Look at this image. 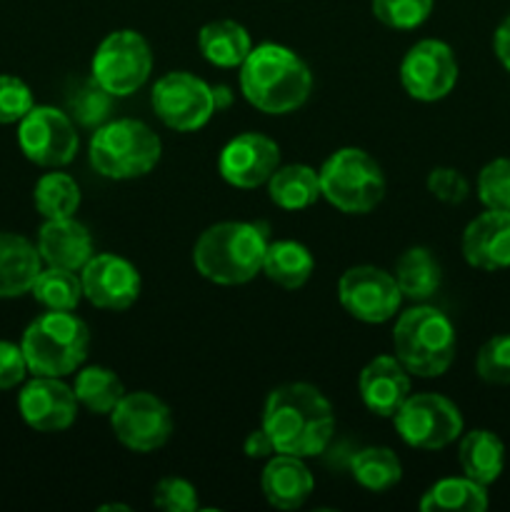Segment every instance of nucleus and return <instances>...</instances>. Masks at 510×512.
I'll use <instances>...</instances> for the list:
<instances>
[{"label": "nucleus", "instance_id": "nucleus-1", "mask_svg": "<svg viewBox=\"0 0 510 512\" xmlns=\"http://www.w3.org/2000/svg\"><path fill=\"white\" fill-rule=\"evenodd\" d=\"M260 428L268 433L275 453L315 458L333 440V405L310 383L278 385L265 400Z\"/></svg>", "mask_w": 510, "mask_h": 512}, {"label": "nucleus", "instance_id": "nucleus-2", "mask_svg": "<svg viewBox=\"0 0 510 512\" xmlns=\"http://www.w3.org/2000/svg\"><path fill=\"white\" fill-rule=\"evenodd\" d=\"M240 90L265 115L303 108L313 90V73L298 53L278 43L255 45L240 65Z\"/></svg>", "mask_w": 510, "mask_h": 512}, {"label": "nucleus", "instance_id": "nucleus-3", "mask_svg": "<svg viewBox=\"0 0 510 512\" xmlns=\"http://www.w3.org/2000/svg\"><path fill=\"white\" fill-rule=\"evenodd\" d=\"M268 230L260 223L225 220L210 225L193 245L195 270L215 285H243L263 273Z\"/></svg>", "mask_w": 510, "mask_h": 512}, {"label": "nucleus", "instance_id": "nucleus-4", "mask_svg": "<svg viewBox=\"0 0 510 512\" xmlns=\"http://www.w3.org/2000/svg\"><path fill=\"white\" fill-rule=\"evenodd\" d=\"M395 358L415 378H440L455 360V328L448 315L430 305L400 313L393 328Z\"/></svg>", "mask_w": 510, "mask_h": 512}, {"label": "nucleus", "instance_id": "nucleus-5", "mask_svg": "<svg viewBox=\"0 0 510 512\" xmlns=\"http://www.w3.org/2000/svg\"><path fill=\"white\" fill-rule=\"evenodd\" d=\"M20 348L33 375L65 378L88 358L90 330L73 310H48L25 328Z\"/></svg>", "mask_w": 510, "mask_h": 512}, {"label": "nucleus", "instance_id": "nucleus-6", "mask_svg": "<svg viewBox=\"0 0 510 512\" xmlns=\"http://www.w3.org/2000/svg\"><path fill=\"white\" fill-rule=\"evenodd\" d=\"M163 143L143 120L120 118L95 128L90 138V165L110 180L143 178L158 165Z\"/></svg>", "mask_w": 510, "mask_h": 512}, {"label": "nucleus", "instance_id": "nucleus-7", "mask_svg": "<svg viewBox=\"0 0 510 512\" xmlns=\"http://www.w3.org/2000/svg\"><path fill=\"white\" fill-rule=\"evenodd\" d=\"M320 195L348 215H365L383 200L385 175L360 148H340L318 170Z\"/></svg>", "mask_w": 510, "mask_h": 512}, {"label": "nucleus", "instance_id": "nucleus-8", "mask_svg": "<svg viewBox=\"0 0 510 512\" xmlns=\"http://www.w3.org/2000/svg\"><path fill=\"white\" fill-rule=\"evenodd\" d=\"M153 73V53L148 40L135 30H115L98 45L90 75L113 98H125L143 88Z\"/></svg>", "mask_w": 510, "mask_h": 512}, {"label": "nucleus", "instance_id": "nucleus-9", "mask_svg": "<svg viewBox=\"0 0 510 512\" xmlns=\"http://www.w3.org/2000/svg\"><path fill=\"white\" fill-rule=\"evenodd\" d=\"M393 423L403 443L415 450H443L463 435L458 405L440 393H410Z\"/></svg>", "mask_w": 510, "mask_h": 512}, {"label": "nucleus", "instance_id": "nucleus-10", "mask_svg": "<svg viewBox=\"0 0 510 512\" xmlns=\"http://www.w3.org/2000/svg\"><path fill=\"white\" fill-rule=\"evenodd\" d=\"M150 100H153L155 115L170 130H178V133L200 130L203 125H208V120L218 110L213 88L203 78L185 73V70L165 73L155 83Z\"/></svg>", "mask_w": 510, "mask_h": 512}, {"label": "nucleus", "instance_id": "nucleus-11", "mask_svg": "<svg viewBox=\"0 0 510 512\" xmlns=\"http://www.w3.org/2000/svg\"><path fill=\"white\" fill-rule=\"evenodd\" d=\"M18 145L30 163L40 168H63L78 153L73 118L53 105H33L18 123Z\"/></svg>", "mask_w": 510, "mask_h": 512}, {"label": "nucleus", "instance_id": "nucleus-12", "mask_svg": "<svg viewBox=\"0 0 510 512\" xmlns=\"http://www.w3.org/2000/svg\"><path fill=\"white\" fill-rule=\"evenodd\" d=\"M115 438L133 453H153L163 448L173 433V413L153 393H125L110 413Z\"/></svg>", "mask_w": 510, "mask_h": 512}, {"label": "nucleus", "instance_id": "nucleus-13", "mask_svg": "<svg viewBox=\"0 0 510 512\" xmlns=\"http://www.w3.org/2000/svg\"><path fill=\"white\" fill-rule=\"evenodd\" d=\"M338 300L345 313L353 315L355 320L378 325L395 318L403 293L388 270L375 265H355L340 275Z\"/></svg>", "mask_w": 510, "mask_h": 512}, {"label": "nucleus", "instance_id": "nucleus-14", "mask_svg": "<svg viewBox=\"0 0 510 512\" xmlns=\"http://www.w3.org/2000/svg\"><path fill=\"white\" fill-rule=\"evenodd\" d=\"M400 83L405 93L420 103L443 100L458 83V60L453 48L435 38L415 43L400 63Z\"/></svg>", "mask_w": 510, "mask_h": 512}, {"label": "nucleus", "instance_id": "nucleus-15", "mask_svg": "<svg viewBox=\"0 0 510 512\" xmlns=\"http://www.w3.org/2000/svg\"><path fill=\"white\" fill-rule=\"evenodd\" d=\"M83 295L100 310H128L140 295V273L130 260L115 253L93 255L80 270Z\"/></svg>", "mask_w": 510, "mask_h": 512}, {"label": "nucleus", "instance_id": "nucleus-16", "mask_svg": "<svg viewBox=\"0 0 510 512\" xmlns=\"http://www.w3.org/2000/svg\"><path fill=\"white\" fill-rule=\"evenodd\" d=\"M18 413L38 433H63L75 423L78 398L63 378L35 375L18 393Z\"/></svg>", "mask_w": 510, "mask_h": 512}, {"label": "nucleus", "instance_id": "nucleus-17", "mask_svg": "<svg viewBox=\"0 0 510 512\" xmlns=\"http://www.w3.org/2000/svg\"><path fill=\"white\" fill-rule=\"evenodd\" d=\"M280 165V148L263 133H240L220 150L218 170L233 188H258Z\"/></svg>", "mask_w": 510, "mask_h": 512}, {"label": "nucleus", "instance_id": "nucleus-18", "mask_svg": "<svg viewBox=\"0 0 510 512\" xmlns=\"http://www.w3.org/2000/svg\"><path fill=\"white\" fill-rule=\"evenodd\" d=\"M460 248L468 265L485 273L510 268V210L485 208L463 230Z\"/></svg>", "mask_w": 510, "mask_h": 512}, {"label": "nucleus", "instance_id": "nucleus-19", "mask_svg": "<svg viewBox=\"0 0 510 512\" xmlns=\"http://www.w3.org/2000/svg\"><path fill=\"white\" fill-rule=\"evenodd\" d=\"M360 400L378 418H393L410 398V373L395 355H378L358 378Z\"/></svg>", "mask_w": 510, "mask_h": 512}, {"label": "nucleus", "instance_id": "nucleus-20", "mask_svg": "<svg viewBox=\"0 0 510 512\" xmlns=\"http://www.w3.org/2000/svg\"><path fill=\"white\" fill-rule=\"evenodd\" d=\"M38 253L45 265L65 270H83L93 258V238L75 218L45 220L38 230Z\"/></svg>", "mask_w": 510, "mask_h": 512}, {"label": "nucleus", "instance_id": "nucleus-21", "mask_svg": "<svg viewBox=\"0 0 510 512\" xmlns=\"http://www.w3.org/2000/svg\"><path fill=\"white\" fill-rule=\"evenodd\" d=\"M260 488L273 508L295 510L313 495L315 478L303 458L278 453L265 465L263 475H260Z\"/></svg>", "mask_w": 510, "mask_h": 512}, {"label": "nucleus", "instance_id": "nucleus-22", "mask_svg": "<svg viewBox=\"0 0 510 512\" xmlns=\"http://www.w3.org/2000/svg\"><path fill=\"white\" fill-rule=\"evenodd\" d=\"M40 270L38 245L18 233H0V300L30 293Z\"/></svg>", "mask_w": 510, "mask_h": 512}, {"label": "nucleus", "instance_id": "nucleus-23", "mask_svg": "<svg viewBox=\"0 0 510 512\" xmlns=\"http://www.w3.org/2000/svg\"><path fill=\"white\" fill-rule=\"evenodd\" d=\"M458 463L465 478L480 485H493L505 468V445L490 430H470L460 438Z\"/></svg>", "mask_w": 510, "mask_h": 512}, {"label": "nucleus", "instance_id": "nucleus-24", "mask_svg": "<svg viewBox=\"0 0 510 512\" xmlns=\"http://www.w3.org/2000/svg\"><path fill=\"white\" fill-rule=\"evenodd\" d=\"M198 48L210 65L218 68H240L253 50L250 33L235 20H213L198 33Z\"/></svg>", "mask_w": 510, "mask_h": 512}, {"label": "nucleus", "instance_id": "nucleus-25", "mask_svg": "<svg viewBox=\"0 0 510 512\" xmlns=\"http://www.w3.org/2000/svg\"><path fill=\"white\" fill-rule=\"evenodd\" d=\"M393 278L403 298L425 303L438 293L440 283H443V270L428 248H410L395 263Z\"/></svg>", "mask_w": 510, "mask_h": 512}, {"label": "nucleus", "instance_id": "nucleus-26", "mask_svg": "<svg viewBox=\"0 0 510 512\" xmlns=\"http://www.w3.org/2000/svg\"><path fill=\"white\" fill-rule=\"evenodd\" d=\"M315 270V260L303 243L295 240H275L268 243L263 258V273L268 280L285 290L303 288Z\"/></svg>", "mask_w": 510, "mask_h": 512}, {"label": "nucleus", "instance_id": "nucleus-27", "mask_svg": "<svg viewBox=\"0 0 510 512\" xmlns=\"http://www.w3.org/2000/svg\"><path fill=\"white\" fill-rule=\"evenodd\" d=\"M268 195L278 208L305 210L320 198V178L310 165H278L268 180Z\"/></svg>", "mask_w": 510, "mask_h": 512}, {"label": "nucleus", "instance_id": "nucleus-28", "mask_svg": "<svg viewBox=\"0 0 510 512\" xmlns=\"http://www.w3.org/2000/svg\"><path fill=\"white\" fill-rule=\"evenodd\" d=\"M423 512H483L488 510L485 485L470 478H443L420 498Z\"/></svg>", "mask_w": 510, "mask_h": 512}, {"label": "nucleus", "instance_id": "nucleus-29", "mask_svg": "<svg viewBox=\"0 0 510 512\" xmlns=\"http://www.w3.org/2000/svg\"><path fill=\"white\" fill-rule=\"evenodd\" d=\"M73 390L78 405H83L85 410L95 415H110L125 395L123 380L103 365H90V368L78 370Z\"/></svg>", "mask_w": 510, "mask_h": 512}, {"label": "nucleus", "instance_id": "nucleus-30", "mask_svg": "<svg viewBox=\"0 0 510 512\" xmlns=\"http://www.w3.org/2000/svg\"><path fill=\"white\" fill-rule=\"evenodd\" d=\"M65 110L73 118V123L83 128H100L108 123V115L113 110V95L90 75V78H78L70 83L68 95H65Z\"/></svg>", "mask_w": 510, "mask_h": 512}, {"label": "nucleus", "instance_id": "nucleus-31", "mask_svg": "<svg viewBox=\"0 0 510 512\" xmlns=\"http://www.w3.org/2000/svg\"><path fill=\"white\" fill-rule=\"evenodd\" d=\"M350 473L370 493H385L403 478V465L390 448H365L350 460Z\"/></svg>", "mask_w": 510, "mask_h": 512}, {"label": "nucleus", "instance_id": "nucleus-32", "mask_svg": "<svg viewBox=\"0 0 510 512\" xmlns=\"http://www.w3.org/2000/svg\"><path fill=\"white\" fill-rule=\"evenodd\" d=\"M33 200L45 220L73 218L80 208V185L68 173H45L35 183Z\"/></svg>", "mask_w": 510, "mask_h": 512}, {"label": "nucleus", "instance_id": "nucleus-33", "mask_svg": "<svg viewBox=\"0 0 510 512\" xmlns=\"http://www.w3.org/2000/svg\"><path fill=\"white\" fill-rule=\"evenodd\" d=\"M30 293L45 310H75L80 300L85 298L83 283L75 275V270L50 268V265L40 270Z\"/></svg>", "mask_w": 510, "mask_h": 512}, {"label": "nucleus", "instance_id": "nucleus-34", "mask_svg": "<svg viewBox=\"0 0 510 512\" xmlns=\"http://www.w3.org/2000/svg\"><path fill=\"white\" fill-rule=\"evenodd\" d=\"M373 15L393 30H413L433 13V0H373Z\"/></svg>", "mask_w": 510, "mask_h": 512}, {"label": "nucleus", "instance_id": "nucleus-35", "mask_svg": "<svg viewBox=\"0 0 510 512\" xmlns=\"http://www.w3.org/2000/svg\"><path fill=\"white\" fill-rule=\"evenodd\" d=\"M475 373L490 385H510V333L483 343L475 358Z\"/></svg>", "mask_w": 510, "mask_h": 512}, {"label": "nucleus", "instance_id": "nucleus-36", "mask_svg": "<svg viewBox=\"0 0 510 512\" xmlns=\"http://www.w3.org/2000/svg\"><path fill=\"white\" fill-rule=\"evenodd\" d=\"M478 198L488 210H510V158H495L480 170Z\"/></svg>", "mask_w": 510, "mask_h": 512}, {"label": "nucleus", "instance_id": "nucleus-37", "mask_svg": "<svg viewBox=\"0 0 510 512\" xmlns=\"http://www.w3.org/2000/svg\"><path fill=\"white\" fill-rule=\"evenodd\" d=\"M33 90L15 75H0V125L20 123L33 110Z\"/></svg>", "mask_w": 510, "mask_h": 512}, {"label": "nucleus", "instance_id": "nucleus-38", "mask_svg": "<svg viewBox=\"0 0 510 512\" xmlns=\"http://www.w3.org/2000/svg\"><path fill=\"white\" fill-rule=\"evenodd\" d=\"M153 505L165 512L198 510V490L183 478H163L153 490Z\"/></svg>", "mask_w": 510, "mask_h": 512}, {"label": "nucleus", "instance_id": "nucleus-39", "mask_svg": "<svg viewBox=\"0 0 510 512\" xmlns=\"http://www.w3.org/2000/svg\"><path fill=\"white\" fill-rule=\"evenodd\" d=\"M428 190L440 203L458 205L468 198L470 185L465 175L455 168H433L428 173Z\"/></svg>", "mask_w": 510, "mask_h": 512}, {"label": "nucleus", "instance_id": "nucleus-40", "mask_svg": "<svg viewBox=\"0 0 510 512\" xmlns=\"http://www.w3.org/2000/svg\"><path fill=\"white\" fill-rule=\"evenodd\" d=\"M28 363H25L23 348L8 340H0V390H10L20 385L28 375Z\"/></svg>", "mask_w": 510, "mask_h": 512}, {"label": "nucleus", "instance_id": "nucleus-41", "mask_svg": "<svg viewBox=\"0 0 510 512\" xmlns=\"http://www.w3.org/2000/svg\"><path fill=\"white\" fill-rule=\"evenodd\" d=\"M245 455H248V458H253V460L273 458L275 448H273V443H270L268 433H265L263 428L253 430V433L245 438Z\"/></svg>", "mask_w": 510, "mask_h": 512}, {"label": "nucleus", "instance_id": "nucleus-42", "mask_svg": "<svg viewBox=\"0 0 510 512\" xmlns=\"http://www.w3.org/2000/svg\"><path fill=\"white\" fill-rule=\"evenodd\" d=\"M493 50H495V58L500 60V65L510 73V15L498 25V30H495Z\"/></svg>", "mask_w": 510, "mask_h": 512}, {"label": "nucleus", "instance_id": "nucleus-43", "mask_svg": "<svg viewBox=\"0 0 510 512\" xmlns=\"http://www.w3.org/2000/svg\"><path fill=\"white\" fill-rule=\"evenodd\" d=\"M213 95H215V108H228L230 100H233V95H230V90L225 88V85H215L213 88Z\"/></svg>", "mask_w": 510, "mask_h": 512}, {"label": "nucleus", "instance_id": "nucleus-44", "mask_svg": "<svg viewBox=\"0 0 510 512\" xmlns=\"http://www.w3.org/2000/svg\"><path fill=\"white\" fill-rule=\"evenodd\" d=\"M128 510V508H125V505H103V508H100V510Z\"/></svg>", "mask_w": 510, "mask_h": 512}]
</instances>
